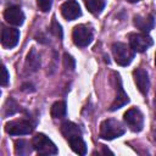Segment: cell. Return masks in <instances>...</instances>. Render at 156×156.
I'll use <instances>...</instances> for the list:
<instances>
[{
  "instance_id": "1",
  "label": "cell",
  "mask_w": 156,
  "mask_h": 156,
  "mask_svg": "<svg viewBox=\"0 0 156 156\" xmlns=\"http://www.w3.org/2000/svg\"><path fill=\"white\" fill-rule=\"evenodd\" d=\"M126 132L122 123L117 119L108 118L105 119L100 126V138L105 140H112L116 138H119Z\"/></svg>"
},
{
  "instance_id": "2",
  "label": "cell",
  "mask_w": 156,
  "mask_h": 156,
  "mask_svg": "<svg viewBox=\"0 0 156 156\" xmlns=\"http://www.w3.org/2000/svg\"><path fill=\"white\" fill-rule=\"evenodd\" d=\"M134 50L130 45L124 43H113L112 44V54L116 63L119 66H128L134 58Z\"/></svg>"
},
{
  "instance_id": "3",
  "label": "cell",
  "mask_w": 156,
  "mask_h": 156,
  "mask_svg": "<svg viewBox=\"0 0 156 156\" xmlns=\"http://www.w3.org/2000/svg\"><path fill=\"white\" fill-rule=\"evenodd\" d=\"M32 146L39 155H56L58 152L56 145L43 133H38L33 136Z\"/></svg>"
},
{
  "instance_id": "4",
  "label": "cell",
  "mask_w": 156,
  "mask_h": 156,
  "mask_svg": "<svg viewBox=\"0 0 156 156\" xmlns=\"http://www.w3.org/2000/svg\"><path fill=\"white\" fill-rule=\"evenodd\" d=\"M72 39L73 43L79 48L88 46L93 40V30L85 24H78L73 28Z\"/></svg>"
},
{
  "instance_id": "5",
  "label": "cell",
  "mask_w": 156,
  "mask_h": 156,
  "mask_svg": "<svg viewBox=\"0 0 156 156\" xmlns=\"http://www.w3.org/2000/svg\"><path fill=\"white\" fill-rule=\"evenodd\" d=\"M34 129V126L28 119H16L6 123L5 130L10 135H26L32 133Z\"/></svg>"
},
{
  "instance_id": "6",
  "label": "cell",
  "mask_w": 156,
  "mask_h": 156,
  "mask_svg": "<svg viewBox=\"0 0 156 156\" xmlns=\"http://www.w3.org/2000/svg\"><path fill=\"white\" fill-rule=\"evenodd\" d=\"M123 119H124L126 124L130 128V130H133V132H140L144 127V116H143L141 111L136 107L129 108L124 113Z\"/></svg>"
},
{
  "instance_id": "7",
  "label": "cell",
  "mask_w": 156,
  "mask_h": 156,
  "mask_svg": "<svg viewBox=\"0 0 156 156\" xmlns=\"http://www.w3.org/2000/svg\"><path fill=\"white\" fill-rule=\"evenodd\" d=\"M129 45L136 52H144L152 45V39L147 33H132L129 34Z\"/></svg>"
},
{
  "instance_id": "8",
  "label": "cell",
  "mask_w": 156,
  "mask_h": 156,
  "mask_svg": "<svg viewBox=\"0 0 156 156\" xmlns=\"http://www.w3.org/2000/svg\"><path fill=\"white\" fill-rule=\"evenodd\" d=\"M61 15L67 21L77 20L82 15L79 4L77 1H74V0H67V1H65L61 5Z\"/></svg>"
},
{
  "instance_id": "9",
  "label": "cell",
  "mask_w": 156,
  "mask_h": 156,
  "mask_svg": "<svg viewBox=\"0 0 156 156\" xmlns=\"http://www.w3.org/2000/svg\"><path fill=\"white\" fill-rule=\"evenodd\" d=\"M4 18L7 23L12 26H22L24 22V13L20 9V6L12 5L9 6L4 12Z\"/></svg>"
},
{
  "instance_id": "10",
  "label": "cell",
  "mask_w": 156,
  "mask_h": 156,
  "mask_svg": "<svg viewBox=\"0 0 156 156\" xmlns=\"http://www.w3.org/2000/svg\"><path fill=\"white\" fill-rule=\"evenodd\" d=\"M116 82H117V87H116L117 94H116V98H115L113 102L110 106V111H116V110L121 108L122 106H124L129 102V98H128L127 93L124 91V89L122 87V83H121V79H119L118 74H116Z\"/></svg>"
},
{
  "instance_id": "11",
  "label": "cell",
  "mask_w": 156,
  "mask_h": 156,
  "mask_svg": "<svg viewBox=\"0 0 156 156\" xmlns=\"http://www.w3.org/2000/svg\"><path fill=\"white\" fill-rule=\"evenodd\" d=\"M18 39H20V32L18 29L16 28H10V27H6L2 29V33H1V44L4 48L6 49H12L17 45L18 43Z\"/></svg>"
},
{
  "instance_id": "12",
  "label": "cell",
  "mask_w": 156,
  "mask_h": 156,
  "mask_svg": "<svg viewBox=\"0 0 156 156\" xmlns=\"http://www.w3.org/2000/svg\"><path fill=\"white\" fill-rule=\"evenodd\" d=\"M133 77H134V82L139 89V91L144 95L147 94L149 91V87H150V80H149V74L144 68H136L133 71Z\"/></svg>"
},
{
  "instance_id": "13",
  "label": "cell",
  "mask_w": 156,
  "mask_h": 156,
  "mask_svg": "<svg viewBox=\"0 0 156 156\" xmlns=\"http://www.w3.org/2000/svg\"><path fill=\"white\" fill-rule=\"evenodd\" d=\"M133 22H134V26L138 29H140L143 33H149L155 26V20L152 15H146V16L136 15Z\"/></svg>"
},
{
  "instance_id": "14",
  "label": "cell",
  "mask_w": 156,
  "mask_h": 156,
  "mask_svg": "<svg viewBox=\"0 0 156 156\" xmlns=\"http://www.w3.org/2000/svg\"><path fill=\"white\" fill-rule=\"evenodd\" d=\"M61 133L67 140H69L72 138H76V136H82L80 128L76 123L69 122V121H66L61 124Z\"/></svg>"
},
{
  "instance_id": "15",
  "label": "cell",
  "mask_w": 156,
  "mask_h": 156,
  "mask_svg": "<svg viewBox=\"0 0 156 156\" xmlns=\"http://www.w3.org/2000/svg\"><path fill=\"white\" fill-rule=\"evenodd\" d=\"M50 113H51V117L55 118V119L63 118L66 116V113H67V105H66V102L65 101H56L51 106Z\"/></svg>"
},
{
  "instance_id": "16",
  "label": "cell",
  "mask_w": 156,
  "mask_h": 156,
  "mask_svg": "<svg viewBox=\"0 0 156 156\" xmlns=\"http://www.w3.org/2000/svg\"><path fill=\"white\" fill-rule=\"evenodd\" d=\"M67 141L69 143V146L73 150V152H76L78 155H85L87 154V144L84 143L82 136H76V138H72Z\"/></svg>"
},
{
  "instance_id": "17",
  "label": "cell",
  "mask_w": 156,
  "mask_h": 156,
  "mask_svg": "<svg viewBox=\"0 0 156 156\" xmlns=\"http://www.w3.org/2000/svg\"><path fill=\"white\" fill-rule=\"evenodd\" d=\"M87 9L93 13V15H99L104 7H105V1L104 0H83Z\"/></svg>"
},
{
  "instance_id": "18",
  "label": "cell",
  "mask_w": 156,
  "mask_h": 156,
  "mask_svg": "<svg viewBox=\"0 0 156 156\" xmlns=\"http://www.w3.org/2000/svg\"><path fill=\"white\" fill-rule=\"evenodd\" d=\"M15 152L17 155H21V156L22 155H29L32 152V147H30L28 141L20 139V140L15 141Z\"/></svg>"
},
{
  "instance_id": "19",
  "label": "cell",
  "mask_w": 156,
  "mask_h": 156,
  "mask_svg": "<svg viewBox=\"0 0 156 156\" xmlns=\"http://www.w3.org/2000/svg\"><path fill=\"white\" fill-rule=\"evenodd\" d=\"M27 63L29 65V67H30L33 71H35V69L39 68V66H40V60H39V56L37 55V52H35L34 49H32L30 52L28 54V56H27Z\"/></svg>"
},
{
  "instance_id": "20",
  "label": "cell",
  "mask_w": 156,
  "mask_h": 156,
  "mask_svg": "<svg viewBox=\"0 0 156 156\" xmlns=\"http://www.w3.org/2000/svg\"><path fill=\"white\" fill-rule=\"evenodd\" d=\"M7 101L10 102V107H9V104H6V107H5V115H6V116H12L13 113L17 112V110H18V105H17V104L15 102V100H12V99H9Z\"/></svg>"
},
{
  "instance_id": "21",
  "label": "cell",
  "mask_w": 156,
  "mask_h": 156,
  "mask_svg": "<svg viewBox=\"0 0 156 156\" xmlns=\"http://www.w3.org/2000/svg\"><path fill=\"white\" fill-rule=\"evenodd\" d=\"M63 66L67 68V69H71L73 71L74 69V66H76V62H74V58L68 55V54H65L63 55Z\"/></svg>"
},
{
  "instance_id": "22",
  "label": "cell",
  "mask_w": 156,
  "mask_h": 156,
  "mask_svg": "<svg viewBox=\"0 0 156 156\" xmlns=\"http://www.w3.org/2000/svg\"><path fill=\"white\" fill-rule=\"evenodd\" d=\"M37 5H38V7H39L40 11L48 12L51 9L52 0H37Z\"/></svg>"
},
{
  "instance_id": "23",
  "label": "cell",
  "mask_w": 156,
  "mask_h": 156,
  "mask_svg": "<svg viewBox=\"0 0 156 156\" xmlns=\"http://www.w3.org/2000/svg\"><path fill=\"white\" fill-rule=\"evenodd\" d=\"M51 32H52L58 39L62 38V29H61V26L56 22L55 18H52V22H51Z\"/></svg>"
},
{
  "instance_id": "24",
  "label": "cell",
  "mask_w": 156,
  "mask_h": 156,
  "mask_svg": "<svg viewBox=\"0 0 156 156\" xmlns=\"http://www.w3.org/2000/svg\"><path fill=\"white\" fill-rule=\"evenodd\" d=\"M9 79H10V76H9V72L6 69L5 66H2V78H1V85L2 87H6L9 84Z\"/></svg>"
},
{
  "instance_id": "25",
  "label": "cell",
  "mask_w": 156,
  "mask_h": 156,
  "mask_svg": "<svg viewBox=\"0 0 156 156\" xmlns=\"http://www.w3.org/2000/svg\"><path fill=\"white\" fill-rule=\"evenodd\" d=\"M127 1H129V2H138V1H140V0H127Z\"/></svg>"
},
{
  "instance_id": "26",
  "label": "cell",
  "mask_w": 156,
  "mask_h": 156,
  "mask_svg": "<svg viewBox=\"0 0 156 156\" xmlns=\"http://www.w3.org/2000/svg\"><path fill=\"white\" fill-rule=\"evenodd\" d=\"M155 66H156V54H155Z\"/></svg>"
},
{
  "instance_id": "27",
  "label": "cell",
  "mask_w": 156,
  "mask_h": 156,
  "mask_svg": "<svg viewBox=\"0 0 156 156\" xmlns=\"http://www.w3.org/2000/svg\"><path fill=\"white\" fill-rule=\"evenodd\" d=\"M155 140H156V130H155Z\"/></svg>"
},
{
  "instance_id": "28",
  "label": "cell",
  "mask_w": 156,
  "mask_h": 156,
  "mask_svg": "<svg viewBox=\"0 0 156 156\" xmlns=\"http://www.w3.org/2000/svg\"><path fill=\"white\" fill-rule=\"evenodd\" d=\"M155 116H156V112H155Z\"/></svg>"
}]
</instances>
